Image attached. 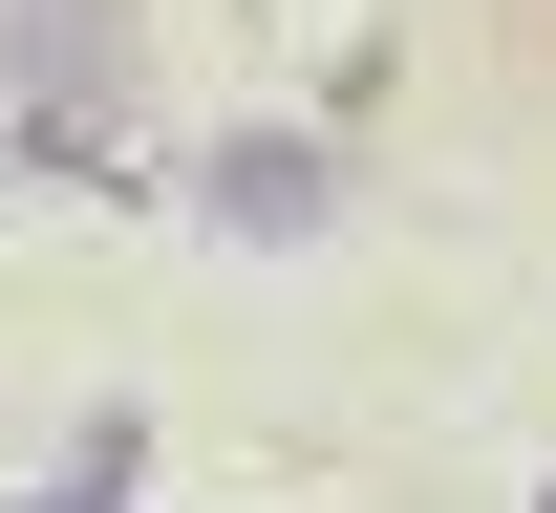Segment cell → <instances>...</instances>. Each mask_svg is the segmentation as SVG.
<instances>
[{
    "label": "cell",
    "mask_w": 556,
    "mask_h": 513,
    "mask_svg": "<svg viewBox=\"0 0 556 513\" xmlns=\"http://www.w3.org/2000/svg\"><path fill=\"white\" fill-rule=\"evenodd\" d=\"M193 193H214V215H236V235H321V215H343V171H321V150H300V129H257V150H214Z\"/></svg>",
    "instance_id": "cell-1"
}]
</instances>
